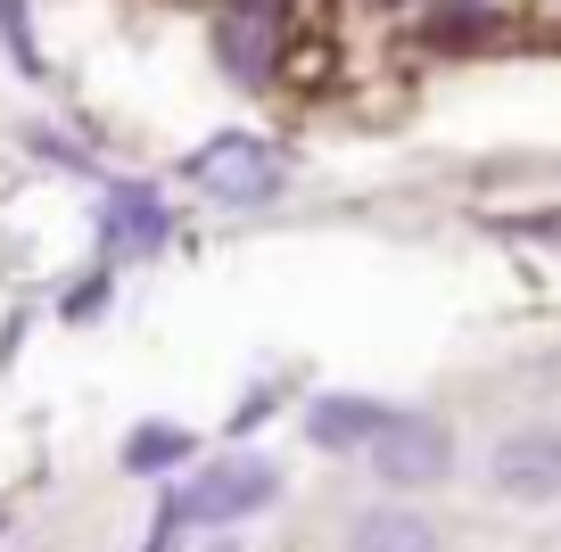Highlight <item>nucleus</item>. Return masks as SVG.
I'll return each mask as SVG.
<instances>
[{"instance_id": "obj_1", "label": "nucleus", "mask_w": 561, "mask_h": 552, "mask_svg": "<svg viewBox=\"0 0 561 552\" xmlns=\"http://www.w3.org/2000/svg\"><path fill=\"white\" fill-rule=\"evenodd\" d=\"M371 479L380 486H438L446 470H455V437H446V421H430V413H388L380 429H371Z\"/></svg>"}, {"instance_id": "obj_2", "label": "nucleus", "mask_w": 561, "mask_h": 552, "mask_svg": "<svg viewBox=\"0 0 561 552\" xmlns=\"http://www.w3.org/2000/svg\"><path fill=\"white\" fill-rule=\"evenodd\" d=\"M273 495H280V470L248 453V462H215V470H198V479L182 486V519H198V528H231V519L264 511Z\"/></svg>"}, {"instance_id": "obj_3", "label": "nucleus", "mask_w": 561, "mask_h": 552, "mask_svg": "<svg viewBox=\"0 0 561 552\" xmlns=\"http://www.w3.org/2000/svg\"><path fill=\"white\" fill-rule=\"evenodd\" d=\"M191 182H198V191H215L224 207H256V198H273L280 157L264 149L256 133H224V140H207V149L191 157Z\"/></svg>"}, {"instance_id": "obj_4", "label": "nucleus", "mask_w": 561, "mask_h": 552, "mask_svg": "<svg viewBox=\"0 0 561 552\" xmlns=\"http://www.w3.org/2000/svg\"><path fill=\"white\" fill-rule=\"evenodd\" d=\"M488 479L512 503H553L561 495V429H512L488 453Z\"/></svg>"}, {"instance_id": "obj_5", "label": "nucleus", "mask_w": 561, "mask_h": 552, "mask_svg": "<svg viewBox=\"0 0 561 552\" xmlns=\"http://www.w3.org/2000/svg\"><path fill=\"white\" fill-rule=\"evenodd\" d=\"M215 58L231 67V83H264V74H273V9H264V0H240V9L215 25Z\"/></svg>"}, {"instance_id": "obj_6", "label": "nucleus", "mask_w": 561, "mask_h": 552, "mask_svg": "<svg viewBox=\"0 0 561 552\" xmlns=\"http://www.w3.org/2000/svg\"><path fill=\"white\" fill-rule=\"evenodd\" d=\"M347 552H438V528L404 503H380V511H355Z\"/></svg>"}, {"instance_id": "obj_7", "label": "nucleus", "mask_w": 561, "mask_h": 552, "mask_svg": "<svg viewBox=\"0 0 561 552\" xmlns=\"http://www.w3.org/2000/svg\"><path fill=\"white\" fill-rule=\"evenodd\" d=\"M380 404L371 396H322L314 413H306V437H314L322 453H347V446H371V429H380Z\"/></svg>"}, {"instance_id": "obj_8", "label": "nucleus", "mask_w": 561, "mask_h": 552, "mask_svg": "<svg viewBox=\"0 0 561 552\" xmlns=\"http://www.w3.org/2000/svg\"><path fill=\"white\" fill-rule=\"evenodd\" d=\"M158 240H165V207H158V191L124 182V191L107 198V248H116V256H140V248H158Z\"/></svg>"}, {"instance_id": "obj_9", "label": "nucleus", "mask_w": 561, "mask_h": 552, "mask_svg": "<svg viewBox=\"0 0 561 552\" xmlns=\"http://www.w3.org/2000/svg\"><path fill=\"white\" fill-rule=\"evenodd\" d=\"M191 462V429H133L124 437V470H174Z\"/></svg>"}, {"instance_id": "obj_10", "label": "nucleus", "mask_w": 561, "mask_h": 552, "mask_svg": "<svg viewBox=\"0 0 561 552\" xmlns=\"http://www.w3.org/2000/svg\"><path fill=\"white\" fill-rule=\"evenodd\" d=\"M0 34H9V50H18L25 74H42V50H34V18H25V0H0Z\"/></svg>"}, {"instance_id": "obj_11", "label": "nucleus", "mask_w": 561, "mask_h": 552, "mask_svg": "<svg viewBox=\"0 0 561 552\" xmlns=\"http://www.w3.org/2000/svg\"><path fill=\"white\" fill-rule=\"evenodd\" d=\"M215 552H231V544H215Z\"/></svg>"}]
</instances>
